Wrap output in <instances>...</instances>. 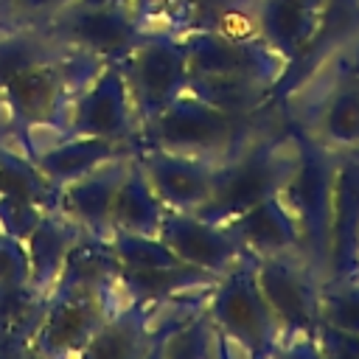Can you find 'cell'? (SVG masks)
Listing matches in <instances>:
<instances>
[{
    "label": "cell",
    "instance_id": "6da1fadb",
    "mask_svg": "<svg viewBox=\"0 0 359 359\" xmlns=\"http://www.w3.org/2000/svg\"><path fill=\"white\" fill-rule=\"evenodd\" d=\"M104 65L93 53L65 50L53 62L14 79L0 90V137L34 160L36 151L70 135V112Z\"/></svg>",
    "mask_w": 359,
    "mask_h": 359
},
{
    "label": "cell",
    "instance_id": "7a4b0ae2",
    "mask_svg": "<svg viewBox=\"0 0 359 359\" xmlns=\"http://www.w3.org/2000/svg\"><path fill=\"white\" fill-rule=\"evenodd\" d=\"M297 129L286 121V115H280L258 135H252L236 154L216 165L213 194L194 213L208 222L224 224L247 208L278 196L297 165Z\"/></svg>",
    "mask_w": 359,
    "mask_h": 359
},
{
    "label": "cell",
    "instance_id": "3957f363",
    "mask_svg": "<svg viewBox=\"0 0 359 359\" xmlns=\"http://www.w3.org/2000/svg\"><path fill=\"white\" fill-rule=\"evenodd\" d=\"M280 115V109L261 115H233L185 90L151 123L143 126L140 146H157L219 165Z\"/></svg>",
    "mask_w": 359,
    "mask_h": 359
},
{
    "label": "cell",
    "instance_id": "277c9868",
    "mask_svg": "<svg viewBox=\"0 0 359 359\" xmlns=\"http://www.w3.org/2000/svg\"><path fill=\"white\" fill-rule=\"evenodd\" d=\"M255 280L280 328V339H283L280 353L317 356L323 275L300 252H289V255L258 258Z\"/></svg>",
    "mask_w": 359,
    "mask_h": 359
},
{
    "label": "cell",
    "instance_id": "5b68a950",
    "mask_svg": "<svg viewBox=\"0 0 359 359\" xmlns=\"http://www.w3.org/2000/svg\"><path fill=\"white\" fill-rule=\"evenodd\" d=\"M208 311L227 345V356H278L283 351L280 328L255 280V261H244L219 278Z\"/></svg>",
    "mask_w": 359,
    "mask_h": 359
},
{
    "label": "cell",
    "instance_id": "8992f818",
    "mask_svg": "<svg viewBox=\"0 0 359 359\" xmlns=\"http://www.w3.org/2000/svg\"><path fill=\"white\" fill-rule=\"evenodd\" d=\"M292 123V121H289ZM294 126V123H292ZM297 129V126H294ZM300 154L289 182L280 191V199L289 205L300 236L306 261L325 278L328 258V222H331V196H334V168L337 151L320 146L303 129H297Z\"/></svg>",
    "mask_w": 359,
    "mask_h": 359
},
{
    "label": "cell",
    "instance_id": "52a82bcc",
    "mask_svg": "<svg viewBox=\"0 0 359 359\" xmlns=\"http://www.w3.org/2000/svg\"><path fill=\"white\" fill-rule=\"evenodd\" d=\"M140 132L188 90V50L177 36H146L121 62Z\"/></svg>",
    "mask_w": 359,
    "mask_h": 359
},
{
    "label": "cell",
    "instance_id": "ba28073f",
    "mask_svg": "<svg viewBox=\"0 0 359 359\" xmlns=\"http://www.w3.org/2000/svg\"><path fill=\"white\" fill-rule=\"evenodd\" d=\"M188 79L191 76H233L269 84L272 93L286 76V59L261 39V34L199 31L185 36Z\"/></svg>",
    "mask_w": 359,
    "mask_h": 359
},
{
    "label": "cell",
    "instance_id": "9c48e42d",
    "mask_svg": "<svg viewBox=\"0 0 359 359\" xmlns=\"http://www.w3.org/2000/svg\"><path fill=\"white\" fill-rule=\"evenodd\" d=\"M42 28L70 50L93 53L101 62H121L146 39L129 6H84L67 3Z\"/></svg>",
    "mask_w": 359,
    "mask_h": 359
},
{
    "label": "cell",
    "instance_id": "30bf717a",
    "mask_svg": "<svg viewBox=\"0 0 359 359\" xmlns=\"http://www.w3.org/2000/svg\"><path fill=\"white\" fill-rule=\"evenodd\" d=\"M129 11L146 36L185 39L199 31L258 34L252 0H132Z\"/></svg>",
    "mask_w": 359,
    "mask_h": 359
},
{
    "label": "cell",
    "instance_id": "8fae6325",
    "mask_svg": "<svg viewBox=\"0 0 359 359\" xmlns=\"http://www.w3.org/2000/svg\"><path fill=\"white\" fill-rule=\"evenodd\" d=\"M107 320V309L98 289L87 286H53L45 314L31 339L34 356H70L87 348L98 325Z\"/></svg>",
    "mask_w": 359,
    "mask_h": 359
},
{
    "label": "cell",
    "instance_id": "7c38bea8",
    "mask_svg": "<svg viewBox=\"0 0 359 359\" xmlns=\"http://www.w3.org/2000/svg\"><path fill=\"white\" fill-rule=\"evenodd\" d=\"M67 132L140 143V121L118 62H107L90 81V87L79 95L67 121Z\"/></svg>",
    "mask_w": 359,
    "mask_h": 359
},
{
    "label": "cell",
    "instance_id": "4fadbf2b",
    "mask_svg": "<svg viewBox=\"0 0 359 359\" xmlns=\"http://www.w3.org/2000/svg\"><path fill=\"white\" fill-rule=\"evenodd\" d=\"M157 236L168 244V250L182 264H191L196 269L213 272L219 278L227 275L230 269L241 266L244 261H255L236 244V238L227 233L224 224L208 222V219L196 216L194 210H171V208H165Z\"/></svg>",
    "mask_w": 359,
    "mask_h": 359
},
{
    "label": "cell",
    "instance_id": "5bb4252c",
    "mask_svg": "<svg viewBox=\"0 0 359 359\" xmlns=\"http://www.w3.org/2000/svg\"><path fill=\"white\" fill-rule=\"evenodd\" d=\"M351 275H359V149L337 151L323 280H339Z\"/></svg>",
    "mask_w": 359,
    "mask_h": 359
},
{
    "label": "cell",
    "instance_id": "9a60e30c",
    "mask_svg": "<svg viewBox=\"0 0 359 359\" xmlns=\"http://www.w3.org/2000/svg\"><path fill=\"white\" fill-rule=\"evenodd\" d=\"M140 168L149 177L154 194L171 210H196L213 194L216 163L165 151L157 146H140Z\"/></svg>",
    "mask_w": 359,
    "mask_h": 359
},
{
    "label": "cell",
    "instance_id": "2e32d148",
    "mask_svg": "<svg viewBox=\"0 0 359 359\" xmlns=\"http://www.w3.org/2000/svg\"><path fill=\"white\" fill-rule=\"evenodd\" d=\"M331 0H252V22L266 45L286 59V73L306 56Z\"/></svg>",
    "mask_w": 359,
    "mask_h": 359
},
{
    "label": "cell",
    "instance_id": "e0dca14e",
    "mask_svg": "<svg viewBox=\"0 0 359 359\" xmlns=\"http://www.w3.org/2000/svg\"><path fill=\"white\" fill-rule=\"evenodd\" d=\"M224 227L236 238V244L255 261L272 258V255H289V252L303 255L300 227H297L289 205L280 199V194L247 208L244 213L224 222Z\"/></svg>",
    "mask_w": 359,
    "mask_h": 359
},
{
    "label": "cell",
    "instance_id": "ac0fdd59",
    "mask_svg": "<svg viewBox=\"0 0 359 359\" xmlns=\"http://www.w3.org/2000/svg\"><path fill=\"white\" fill-rule=\"evenodd\" d=\"M135 154L129 157H118V160H109L104 165H98L95 171L67 182L59 188V196H56V208L70 219L76 222L84 233H93V236H109V213H112V199H115V191L129 168Z\"/></svg>",
    "mask_w": 359,
    "mask_h": 359
},
{
    "label": "cell",
    "instance_id": "d6986e66",
    "mask_svg": "<svg viewBox=\"0 0 359 359\" xmlns=\"http://www.w3.org/2000/svg\"><path fill=\"white\" fill-rule=\"evenodd\" d=\"M140 143H121V140H107V137H93V135H65L62 140L50 143L48 149L34 154L36 168L53 182V185H67L98 165L137 154Z\"/></svg>",
    "mask_w": 359,
    "mask_h": 359
},
{
    "label": "cell",
    "instance_id": "ffe728a7",
    "mask_svg": "<svg viewBox=\"0 0 359 359\" xmlns=\"http://www.w3.org/2000/svg\"><path fill=\"white\" fill-rule=\"evenodd\" d=\"M84 230L70 222L59 208H50L42 213V219L34 224V230L25 238V250H28V264H31V278L28 283L42 292L50 294V289L59 280L62 264L70 252V247L76 244V238Z\"/></svg>",
    "mask_w": 359,
    "mask_h": 359
},
{
    "label": "cell",
    "instance_id": "44dd1931",
    "mask_svg": "<svg viewBox=\"0 0 359 359\" xmlns=\"http://www.w3.org/2000/svg\"><path fill=\"white\" fill-rule=\"evenodd\" d=\"M149 317L151 306L149 303H129L109 314L81 356L93 359H146L151 351V331H149Z\"/></svg>",
    "mask_w": 359,
    "mask_h": 359
},
{
    "label": "cell",
    "instance_id": "7402d4cb",
    "mask_svg": "<svg viewBox=\"0 0 359 359\" xmlns=\"http://www.w3.org/2000/svg\"><path fill=\"white\" fill-rule=\"evenodd\" d=\"M165 205L154 194L149 177L140 168L137 154L132 157L115 199H112V213H109V230H126V233H140V236H157L163 224Z\"/></svg>",
    "mask_w": 359,
    "mask_h": 359
},
{
    "label": "cell",
    "instance_id": "603a6c76",
    "mask_svg": "<svg viewBox=\"0 0 359 359\" xmlns=\"http://www.w3.org/2000/svg\"><path fill=\"white\" fill-rule=\"evenodd\" d=\"M118 280L129 297V303H160L182 292L210 289L219 283V275L196 269L191 264H171V266H151V269H126L118 266Z\"/></svg>",
    "mask_w": 359,
    "mask_h": 359
},
{
    "label": "cell",
    "instance_id": "cb8c5ba5",
    "mask_svg": "<svg viewBox=\"0 0 359 359\" xmlns=\"http://www.w3.org/2000/svg\"><path fill=\"white\" fill-rule=\"evenodd\" d=\"M48 294L31 283L0 289V356H28Z\"/></svg>",
    "mask_w": 359,
    "mask_h": 359
},
{
    "label": "cell",
    "instance_id": "d4e9b609",
    "mask_svg": "<svg viewBox=\"0 0 359 359\" xmlns=\"http://www.w3.org/2000/svg\"><path fill=\"white\" fill-rule=\"evenodd\" d=\"M65 50L70 48L56 42L42 25H0V90Z\"/></svg>",
    "mask_w": 359,
    "mask_h": 359
},
{
    "label": "cell",
    "instance_id": "484cf974",
    "mask_svg": "<svg viewBox=\"0 0 359 359\" xmlns=\"http://www.w3.org/2000/svg\"><path fill=\"white\" fill-rule=\"evenodd\" d=\"M188 93L196 98L233 112V115H261L278 109L272 104V87L252 81V79H233V76H191Z\"/></svg>",
    "mask_w": 359,
    "mask_h": 359
},
{
    "label": "cell",
    "instance_id": "4316f807",
    "mask_svg": "<svg viewBox=\"0 0 359 359\" xmlns=\"http://www.w3.org/2000/svg\"><path fill=\"white\" fill-rule=\"evenodd\" d=\"M56 196L59 185H53L20 146L0 137V199L56 208Z\"/></svg>",
    "mask_w": 359,
    "mask_h": 359
},
{
    "label": "cell",
    "instance_id": "83f0119b",
    "mask_svg": "<svg viewBox=\"0 0 359 359\" xmlns=\"http://www.w3.org/2000/svg\"><path fill=\"white\" fill-rule=\"evenodd\" d=\"M151 356L163 359H202V356H227V345L210 317L208 309H202L196 317L174 328L171 334L160 337L151 348Z\"/></svg>",
    "mask_w": 359,
    "mask_h": 359
},
{
    "label": "cell",
    "instance_id": "f1b7e54d",
    "mask_svg": "<svg viewBox=\"0 0 359 359\" xmlns=\"http://www.w3.org/2000/svg\"><path fill=\"white\" fill-rule=\"evenodd\" d=\"M320 323L359 337V275L339 278V280H323Z\"/></svg>",
    "mask_w": 359,
    "mask_h": 359
},
{
    "label": "cell",
    "instance_id": "f546056e",
    "mask_svg": "<svg viewBox=\"0 0 359 359\" xmlns=\"http://www.w3.org/2000/svg\"><path fill=\"white\" fill-rule=\"evenodd\" d=\"M109 244L115 250V258L126 269H151V266H171L180 264V258L168 250V244L160 236H140L126 230H109Z\"/></svg>",
    "mask_w": 359,
    "mask_h": 359
},
{
    "label": "cell",
    "instance_id": "4dcf8cb0",
    "mask_svg": "<svg viewBox=\"0 0 359 359\" xmlns=\"http://www.w3.org/2000/svg\"><path fill=\"white\" fill-rule=\"evenodd\" d=\"M28 278H31V264H28L25 241L0 230V289L22 286L28 283Z\"/></svg>",
    "mask_w": 359,
    "mask_h": 359
},
{
    "label": "cell",
    "instance_id": "1f68e13d",
    "mask_svg": "<svg viewBox=\"0 0 359 359\" xmlns=\"http://www.w3.org/2000/svg\"><path fill=\"white\" fill-rule=\"evenodd\" d=\"M73 0H11L6 25H42Z\"/></svg>",
    "mask_w": 359,
    "mask_h": 359
},
{
    "label": "cell",
    "instance_id": "d6a6232c",
    "mask_svg": "<svg viewBox=\"0 0 359 359\" xmlns=\"http://www.w3.org/2000/svg\"><path fill=\"white\" fill-rule=\"evenodd\" d=\"M73 3H84V6H129L132 0H73Z\"/></svg>",
    "mask_w": 359,
    "mask_h": 359
},
{
    "label": "cell",
    "instance_id": "836d02e7",
    "mask_svg": "<svg viewBox=\"0 0 359 359\" xmlns=\"http://www.w3.org/2000/svg\"><path fill=\"white\" fill-rule=\"evenodd\" d=\"M8 6H11V0H0V17H3V25H6V14H8Z\"/></svg>",
    "mask_w": 359,
    "mask_h": 359
},
{
    "label": "cell",
    "instance_id": "e575fe53",
    "mask_svg": "<svg viewBox=\"0 0 359 359\" xmlns=\"http://www.w3.org/2000/svg\"><path fill=\"white\" fill-rule=\"evenodd\" d=\"M356 48H359V39H356Z\"/></svg>",
    "mask_w": 359,
    "mask_h": 359
},
{
    "label": "cell",
    "instance_id": "d590c367",
    "mask_svg": "<svg viewBox=\"0 0 359 359\" xmlns=\"http://www.w3.org/2000/svg\"><path fill=\"white\" fill-rule=\"evenodd\" d=\"M356 3H359V0H356Z\"/></svg>",
    "mask_w": 359,
    "mask_h": 359
}]
</instances>
